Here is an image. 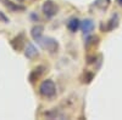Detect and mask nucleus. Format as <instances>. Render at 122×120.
<instances>
[{
	"mask_svg": "<svg viewBox=\"0 0 122 120\" xmlns=\"http://www.w3.org/2000/svg\"><path fill=\"white\" fill-rule=\"evenodd\" d=\"M37 44L40 45L44 50H46V51L51 52V53H55L57 50H59V43L56 41V40L54 38H50V36H40L38 40H36Z\"/></svg>",
	"mask_w": 122,
	"mask_h": 120,
	"instance_id": "obj_1",
	"label": "nucleus"
},
{
	"mask_svg": "<svg viewBox=\"0 0 122 120\" xmlns=\"http://www.w3.org/2000/svg\"><path fill=\"white\" fill-rule=\"evenodd\" d=\"M39 93L44 97H53L56 93V86L53 80L46 79L39 86Z\"/></svg>",
	"mask_w": 122,
	"mask_h": 120,
	"instance_id": "obj_2",
	"label": "nucleus"
},
{
	"mask_svg": "<svg viewBox=\"0 0 122 120\" xmlns=\"http://www.w3.org/2000/svg\"><path fill=\"white\" fill-rule=\"evenodd\" d=\"M42 10H43L44 15L48 18H53L57 13L59 7H57V5L54 1H51V0H46V1L43 4V6H42Z\"/></svg>",
	"mask_w": 122,
	"mask_h": 120,
	"instance_id": "obj_3",
	"label": "nucleus"
},
{
	"mask_svg": "<svg viewBox=\"0 0 122 120\" xmlns=\"http://www.w3.org/2000/svg\"><path fill=\"white\" fill-rule=\"evenodd\" d=\"M10 44H11L12 49L15 50V51L20 52L22 51L25 45H26V39H25V35L23 34H18L17 36H15L11 41H10Z\"/></svg>",
	"mask_w": 122,
	"mask_h": 120,
	"instance_id": "obj_4",
	"label": "nucleus"
},
{
	"mask_svg": "<svg viewBox=\"0 0 122 120\" xmlns=\"http://www.w3.org/2000/svg\"><path fill=\"white\" fill-rule=\"evenodd\" d=\"M44 71H45V68L43 67V66H40V67H37V68H34L32 72H30V74H29V76H28V79H29V81L30 83H34V81H37V80L42 76L43 74H44Z\"/></svg>",
	"mask_w": 122,
	"mask_h": 120,
	"instance_id": "obj_5",
	"label": "nucleus"
},
{
	"mask_svg": "<svg viewBox=\"0 0 122 120\" xmlns=\"http://www.w3.org/2000/svg\"><path fill=\"white\" fill-rule=\"evenodd\" d=\"M25 56L28 58V59H33L38 56V50L37 47L32 44V43H28L26 49H25Z\"/></svg>",
	"mask_w": 122,
	"mask_h": 120,
	"instance_id": "obj_6",
	"label": "nucleus"
},
{
	"mask_svg": "<svg viewBox=\"0 0 122 120\" xmlns=\"http://www.w3.org/2000/svg\"><path fill=\"white\" fill-rule=\"evenodd\" d=\"M94 27H95V24L92 19H84V21L81 22V29H82V32L84 34H89L90 32H93Z\"/></svg>",
	"mask_w": 122,
	"mask_h": 120,
	"instance_id": "obj_7",
	"label": "nucleus"
},
{
	"mask_svg": "<svg viewBox=\"0 0 122 120\" xmlns=\"http://www.w3.org/2000/svg\"><path fill=\"white\" fill-rule=\"evenodd\" d=\"M43 32H44V27L43 26H34L32 28V31H30V35H32V38L34 40H38L40 36L43 35Z\"/></svg>",
	"mask_w": 122,
	"mask_h": 120,
	"instance_id": "obj_8",
	"label": "nucleus"
},
{
	"mask_svg": "<svg viewBox=\"0 0 122 120\" xmlns=\"http://www.w3.org/2000/svg\"><path fill=\"white\" fill-rule=\"evenodd\" d=\"M67 28L70 29V32L76 33L78 31V28H81V21L78 18H72L70 19V22L67 23Z\"/></svg>",
	"mask_w": 122,
	"mask_h": 120,
	"instance_id": "obj_9",
	"label": "nucleus"
},
{
	"mask_svg": "<svg viewBox=\"0 0 122 120\" xmlns=\"http://www.w3.org/2000/svg\"><path fill=\"white\" fill-rule=\"evenodd\" d=\"M1 1L4 3V5L6 6V7H9L11 11H23L25 10V7L23 6H21V5H15V4H12L10 0H1Z\"/></svg>",
	"mask_w": 122,
	"mask_h": 120,
	"instance_id": "obj_10",
	"label": "nucleus"
},
{
	"mask_svg": "<svg viewBox=\"0 0 122 120\" xmlns=\"http://www.w3.org/2000/svg\"><path fill=\"white\" fill-rule=\"evenodd\" d=\"M45 116L49 118V119H64L65 118V115L62 113H60L59 111H56V109H53V111H50V112H46Z\"/></svg>",
	"mask_w": 122,
	"mask_h": 120,
	"instance_id": "obj_11",
	"label": "nucleus"
},
{
	"mask_svg": "<svg viewBox=\"0 0 122 120\" xmlns=\"http://www.w3.org/2000/svg\"><path fill=\"white\" fill-rule=\"evenodd\" d=\"M110 3H111L110 0H95V1H94V6H97V7L101 9V10H105V9L109 7Z\"/></svg>",
	"mask_w": 122,
	"mask_h": 120,
	"instance_id": "obj_12",
	"label": "nucleus"
},
{
	"mask_svg": "<svg viewBox=\"0 0 122 120\" xmlns=\"http://www.w3.org/2000/svg\"><path fill=\"white\" fill-rule=\"evenodd\" d=\"M117 21H118V17H117V16H112V18H111L110 21H109V27H107L109 31L114 29V28L117 26Z\"/></svg>",
	"mask_w": 122,
	"mask_h": 120,
	"instance_id": "obj_13",
	"label": "nucleus"
},
{
	"mask_svg": "<svg viewBox=\"0 0 122 120\" xmlns=\"http://www.w3.org/2000/svg\"><path fill=\"white\" fill-rule=\"evenodd\" d=\"M0 18H1V19H4V22H5V23H7V22H9V18H6V17H5V16L1 13V12H0Z\"/></svg>",
	"mask_w": 122,
	"mask_h": 120,
	"instance_id": "obj_14",
	"label": "nucleus"
},
{
	"mask_svg": "<svg viewBox=\"0 0 122 120\" xmlns=\"http://www.w3.org/2000/svg\"><path fill=\"white\" fill-rule=\"evenodd\" d=\"M116 1L118 3V5H120V6H122V0H116Z\"/></svg>",
	"mask_w": 122,
	"mask_h": 120,
	"instance_id": "obj_15",
	"label": "nucleus"
},
{
	"mask_svg": "<svg viewBox=\"0 0 122 120\" xmlns=\"http://www.w3.org/2000/svg\"><path fill=\"white\" fill-rule=\"evenodd\" d=\"M18 3H23V1H26V0H17Z\"/></svg>",
	"mask_w": 122,
	"mask_h": 120,
	"instance_id": "obj_16",
	"label": "nucleus"
}]
</instances>
